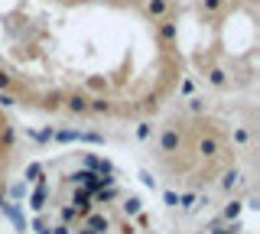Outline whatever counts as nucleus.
<instances>
[{
    "label": "nucleus",
    "mask_w": 260,
    "mask_h": 234,
    "mask_svg": "<svg viewBox=\"0 0 260 234\" xmlns=\"http://www.w3.org/2000/svg\"><path fill=\"white\" fill-rule=\"evenodd\" d=\"M143 10H146L150 20H166L169 17V0H146Z\"/></svg>",
    "instance_id": "nucleus-4"
},
{
    "label": "nucleus",
    "mask_w": 260,
    "mask_h": 234,
    "mask_svg": "<svg viewBox=\"0 0 260 234\" xmlns=\"http://www.w3.org/2000/svg\"><path fill=\"white\" fill-rule=\"evenodd\" d=\"M218 153H221V140H218L215 133H208V137H202V140H199V156L215 159Z\"/></svg>",
    "instance_id": "nucleus-3"
},
{
    "label": "nucleus",
    "mask_w": 260,
    "mask_h": 234,
    "mask_svg": "<svg viewBox=\"0 0 260 234\" xmlns=\"http://www.w3.org/2000/svg\"><path fill=\"white\" fill-rule=\"evenodd\" d=\"M189 108H192V111H202V108H205V101H202V98H192Z\"/></svg>",
    "instance_id": "nucleus-12"
},
{
    "label": "nucleus",
    "mask_w": 260,
    "mask_h": 234,
    "mask_svg": "<svg viewBox=\"0 0 260 234\" xmlns=\"http://www.w3.org/2000/svg\"><path fill=\"white\" fill-rule=\"evenodd\" d=\"M192 88H195L192 78H182V94H192Z\"/></svg>",
    "instance_id": "nucleus-11"
},
{
    "label": "nucleus",
    "mask_w": 260,
    "mask_h": 234,
    "mask_svg": "<svg viewBox=\"0 0 260 234\" xmlns=\"http://www.w3.org/2000/svg\"><path fill=\"white\" fill-rule=\"evenodd\" d=\"M159 39L162 43H173L176 39V23L173 20H159Z\"/></svg>",
    "instance_id": "nucleus-5"
},
{
    "label": "nucleus",
    "mask_w": 260,
    "mask_h": 234,
    "mask_svg": "<svg viewBox=\"0 0 260 234\" xmlns=\"http://www.w3.org/2000/svg\"><path fill=\"white\" fill-rule=\"evenodd\" d=\"M16 147V130H13V124L10 120H4L0 117V212L7 208V163H10V153Z\"/></svg>",
    "instance_id": "nucleus-1"
},
{
    "label": "nucleus",
    "mask_w": 260,
    "mask_h": 234,
    "mask_svg": "<svg viewBox=\"0 0 260 234\" xmlns=\"http://www.w3.org/2000/svg\"><path fill=\"white\" fill-rule=\"evenodd\" d=\"M150 133H153V127H150V124L143 120V124L137 127V137H140V140H150Z\"/></svg>",
    "instance_id": "nucleus-10"
},
{
    "label": "nucleus",
    "mask_w": 260,
    "mask_h": 234,
    "mask_svg": "<svg viewBox=\"0 0 260 234\" xmlns=\"http://www.w3.org/2000/svg\"><path fill=\"white\" fill-rule=\"evenodd\" d=\"M247 140H250V130H247V127H238V130H234V143H241V147H244Z\"/></svg>",
    "instance_id": "nucleus-8"
},
{
    "label": "nucleus",
    "mask_w": 260,
    "mask_h": 234,
    "mask_svg": "<svg viewBox=\"0 0 260 234\" xmlns=\"http://www.w3.org/2000/svg\"><path fill=\"white\" fill-rule=\"evenodd\" d=\"M156 147H159V153H179L182 150V130H179V127H166V130L159 133Z\"/></svg>",
    "instance_id": "nucleus-2"
},
{
    "label": "nucleus",
    "mask_w": 260,
    "mask_h": 234,
    "mask_svg": "<svg viewBox=\"0 0 260 234\" xmlns=\"http://www.w3.org/2000/svg\"><path fill=\"white\" fill-rule=\"evenodd\" d=\"M202 7H205V13H218L224 7V0H202Z\"/></svg>",
    "instance_id": "nucleus-7"
},
{
    "label": "nucleus",
    "mask_w": 260,
    "mask_h": 234,
    "mask_svg": "<svg viewBox=\"0 0 260 234\" xmlns=\"http://www.w3.org/2000/svg\"><path fill=\"white\" fill-rule=\"evenodd\" d=\"M13 88V75H7L4 69H0V91H10Z\"/></svg>",
    "instance_id": "nucleus-9"
},
{
    "label": "nucleus",
    "mask_w": 260,
    "mask_h": 234,
    "mask_svg": "<svg viewBox=\"0 0 260 234\" xmlns=\"http://www.w3.org/2000/svg\"><path fill=\"white\" fill-rule=\"evenodd\" d=\"M208 85L224 88V85H228V72H224V69H211V72H208Z\"/></svg>",
    "instance_id": "nucleus-6"
}]
</instances>
